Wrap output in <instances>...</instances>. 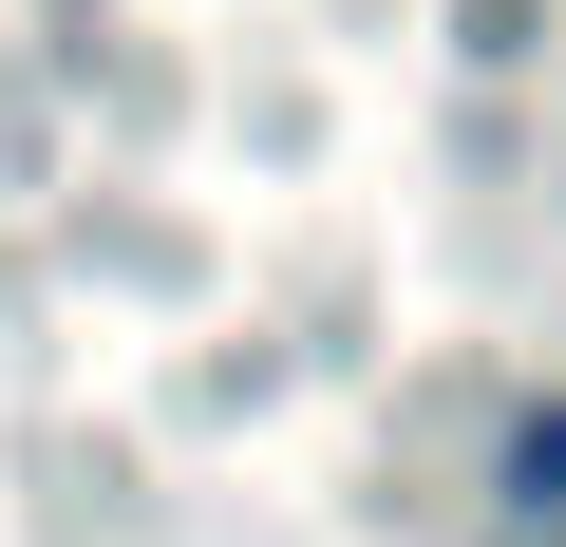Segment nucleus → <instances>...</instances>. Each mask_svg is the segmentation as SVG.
I'll return each instance as SVG.
<instances>
[{
  "label": "nucleus",
  "mask_w": 566,
  "mask_h": 547,
  "mask_svg": "<svg viewBox=\"0 0 566 547\" xmlns=\"http://www.w3.org/2000/svg\"><path fill=\"white\" fill-rule=\"evenodd\" d=\"M491 491H510L528 528H566V397H547V415H510V472H491Z\"/></svg>",
  "instance_id": "obj_1"
}]
</instances>
